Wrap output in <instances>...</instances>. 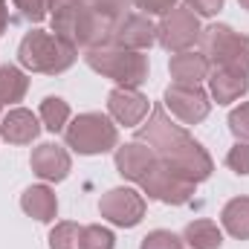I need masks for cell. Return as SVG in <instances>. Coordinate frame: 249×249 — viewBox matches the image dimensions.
I'll use <instances>...</instances> for the list:
<instances>
[{
    "instance_id": "cell-1",
    "label": "cell",
    "mask_w": 249,
    "mask_h": 249,
    "mask_svg": "<svg viewBox=\"0 0 249 249\" xmlns=\"http://www.w3.org/2000/svg\"><path fill=\"white\" fill-rule=\"evenodd\" d=\"M136 139L145 142L157 154V160L174 165L177 171H183L194 183L209 180L214 171L209 151L194 136H188V130L174 122L165 107H151L148 119L136 127Z\"/></svg>"
},
{
    "instance_id": "cell-2",
    "label": "cell",
    "mask_w": 249,
    "mask_h": 249,
    "mask_svg": "<svg viewBox=\"0 0 249 249\" xmlns=\"http://www.w3.org/2000/svg\"><path fill=\"white\" fill-rule=\"evenodd\" d=\"M50 23H53V35H58L70 47L96 50L113 41L116 20L84 0H50Z\"/></svg>"
},
{
    "instance_id": "cell-3",
    "label": "cell",
    "mask_w": 249,
    "mask_h": 249,
    "mask_svg": "<svg viewBox=\"0 0 249 249\" xmlns=\"http://www.w3.org/2000/svg\"><path fill=\"white\" fill-rule=\"evenodd\" d=\"M78 58V50L70 47L53 32L44 29H32L23 35L20 47H18V61L29 72H44V75H58L64 70H70Z\"/></svg>"
},
{
    "instance_id": "cell-4",
    "label": "cell",
    "mask_w": 249,
    "mask_h": 249,
    "mask_svg": "<svg viewBox=\"0 0 249 249\" xmlns=\"http://www.w3.org/2000/svg\"><path fill=\"white\" fill-rule=\"evenodd\" d=\"M84 61L93 72L116 81L119 87H139L148 78V55L122 50V47H96V50H84Z\"/></svg>"
},
{
    "instance_id": "cell-5",
    "label": "cell",
    "mask_w": 249,
    "mask_h": 249,
    "mask_svg": "<svg viewBox=\"0 0 249 249\" xmlns=\"http://www.w3.org/2000/svg\"><path fill=\"white\" fill-rule=\"evenodd\" d=\"M200 53L212 70L223 67L249 75V38L226 23H212L200 29Z\"/></svg>"
},
{
    "instance_id": "cell-6",
    "label": "cell",
    "mask_w": 249,
    "mask_h": 249,
    "mask_svg": "<svg viewBox=\"0 0 249 249\" xmlns=\"http://www.w3.org/2000/svg\"><path fill=\"white\" fill-rule=\"evenodd\" d=\"M64 139L67 148L84 154V157H96V154H107L113 148H119V130L110 116L105 113H81L64 127Z\"/></svg>"
},
{
    "instance_id": "cell-7",
    "label": "cell",
    "mask_w": 249,
    "mask_h": 249,
    "mask_svg": "<svg viewBox=\"0 0 249 249\" xmlns=\"http://www.w3.org/2000/svg\"><path fill=\"white\" fill-rule=\"evenodd\" d=\"M139 188H142L151 200H160V203H165V206H186L188 200L194 197L197 183H194L191 177H186L183 171H177L174 165L157 160V162L148 168V174L139 180Z\"/></svg>"
},
{
    "instance_id": "cell-8",
    "label": "cell",
    "mask_w": 249,
    "mask_h": 249,
    "mask_svg": "<svg viewBox=\"0 0 249 249\" xmlns=\"http://www.w3.org/2000/svg\"><path fill=\"white\" fill-rule=\"evenodd\" d=\"M194 41H200V20L186 6H174L157 23V44L168 53H186Z\"/></svg>"
},
{
    "instance_id": "cell-9",
    "label": "cell",
    "mask_w": 249,
    "mask_h": 249,
    "mask_svg": "<svg viewBox=\"0 0 249 249\" xmlns=\"http://www.w3.org/2000/svg\"><path fill=\"white\" fill-rule=\"evenodd\" d=\"M99 212L105 220H110L113 226L130 229L145 217V197L136 188H110L107 194H102L99 200Z\"/></svg>"
},
{
    "instance_id": "cell-10",
    "label": "cell",
    "mask_w": 249,
    "mask_h": 249,
    "mask_svg": "<svg viewBox=\"0 0 249 249\" xmlns=\"http://www.w3.org/2000/svg\"><path fill=\"white\" fill-rule=\"evenodd\" d=\"M165 110H171V116L183 124H197L209 116L212 102L200 84H171L165 90Z\"/></svg>"
},
{
    "instance_id": "cell-11",
    "label": "cell",
    "mask_w": 249,
    "mask_h": 249,
    "mask_svg": "<svg viewBox=\"0 0 249 249\" xmlns=\"http://www.w3.org/2000/svg\"><path fill=\"white\" fill-rule=\"evenodd\" d=\"M113 47L142 53L148 47L157 44V26L148 20V15H136V12H124L122 18L113 23Z\"/></svg>"
},
{
    "instance_id": "cell-12",
    "label": "cell",
    "mask_w": 249,
    "mask_h": 249,
    "mask_svg": "<svg viewBox=\"0 0 249 249\" xmlns=\"http://www.w3.org/2000/svg\"><path fill=\"white\" fill-rule=\"evenodd\" d=\"M107 113L116 124L124 127H139L145 122V116L151 113V105H148V96H142L139 90L133 87H116L110 96H107Z\"/></svg>"
},
{
    "instance_id": "cell-13",
    "label": "cell",
    "mask_w": 249,
    "mask_h": 249,
    "mask_svg": "<svg viewBox=\"0 0 249 249\" xmlns=\"http://www.w3.org/2000/svg\"><path fill=\"white\" fill-rule=\"evenodd\" d=\"M32 171L41 177V180H47V183H61L64 177L70 174V168H72V162H70V154L64 151L61 145H55V142H44V145H38L35 151H32Z\"/></svg>"
},
{
    "instance_id": "cell-14",
    "label": "cell",
    "mask_w": 249,
    "mask_h": 249,
    "mask_svg": "<svg viewBox=\"0 0 249 249\" xmlns=\"http://www.w3.org/2000/svg\"><path fill=\"white\" fill-rule=\"evenodd\" d=\"M154 162H157V154L145 142H139V139L116 148V171L122 174L124 180H130V183H139Z\"/></svg>"
},
{
    "instance_id": "cell-15",
    "label": "cell",
    "mask_w": 249,
    "mask_h": 249,
    "mask_svg": "<svg viewBox=\"0 0 249 249\" xmlns=\"http://www.w3.org/2000/svg\"><path fill=\"white\" fill-rule=\"evenodd\" d=\"M247 90H249V75L238 72V70L214 67V70L209 72V96H212L217 105H232V102H238Z\"/></svg>"
},
{
    "instance_id": "cell-16",
    "label": "cell",
    "mask_w": 249,
    "mask_h": 249,
    "mask_svg": "<svg viewBox=\"0 0 249 249\" xmlns=\"http://www.w3.org/2000/svg\"><path fill=\"white\" fill-rule=\"evenodd\" d=\"M38 133H41V124L35 113L26 107H15L0 119V136L12 145H29L32 139H38Z\"/></svg>"
},
{
    "instance_id": "cell-17",
    "label": "cell",
    "mask_w": 249,
    "mask_h": 249,
    "mask_svg": "<svg viewBox=\"0 0 249 249\" xmlns=\"http://www.w3.org/2000/svg\"><path fill=\"white\" fill-rule=\"evenodd\" d=\"M168 72H171L174 84H200V81L209 78L212 67L203 58V53L186 50V53H174V58L168 64Z\"/></svg>"
},
{
    "instance_id": "cell-18",
    "label": "cell",
    "mask_w": 249,
    "mask_h": 249,
    "mask_svg": "<svg viewBox=\"0 0 249 249\" xmlns=\"http://www.w3.org/2000/svg\"><path fill=\"white\" fill-rule=\"evenodd\" d=\"M20 209L35 217L38 223H50L55 220L58 214V200H55V191L50 186H29L20 194Z\"/></svg>"
},
{
    "instance_id": "cell-19",
    "label": "cell",
    "mask_w": 249,
    "mask_h": 249,
    "mask_svg": "<svg viewBox=\"0 0 249 249\" xmlns=\"http://www.w3.org/2000/svg\"><path fill=\"white\" fill-rule=\"evenodd\" d=\"M220 223L223 229L238 238V241H249V197H235L223 206L220 212Z\"/></svg>"
},
{
    "instance_id": "cell-20",
    "label": "cell",
    "mask_w": 249,
    "mask_h": 249,
    "mask_svg": "<svg viewBox=\"0 0 249 249\" xmlns=\"http://www.w3.org/2000/svg\"><path fill=\"white\" fill-rule=\"evenodd\" d=\"M29 90V78L20 67H12V64H3L0 67V105H15L26 96Z\"/></svg>"
},
{
    "instance_id": "cell-21",
    "label": "cell",
    "mask_w": 249,
    "mask_h": 249,
    "mask_svg": "<svg viewBox=\"0 0 249 249\" xmlns=\"http://www.w3.org/2000/svg\"><path fill=\"white\" fill-rule=\"evenodd\" d=\"M183 241L191 249H220L223 232L217 229L214 220H191L183 232Z\"/></svg>"
},
{
    "instance_id": "cell-22",
    "label": "cell",
    "mask_w": 249,
    "mask_h": 249,
    "mask_svg": "<svg viewBox=\"0 0 249 249\" xmlns=\"http://www.w3.org/2000/svg\"><path fill=\"white\" fill-rule=\"evenodd\" d=\"M41 122H44V127L47 130H53V133H58V130H64L67 124H70V105L64 102V99H58V96H47L44 102H41Z\"/></svg>"
},
{
    "instance_id": "cell-23",
    "label": "cell",
    "mask_w": 249,
    "mask_h": 249,
    "mask_svg": "<svg viewBox=\"0 0 249 249\" xmlns=\"http://www.w3.org/2000/svg\"><path fill=\"white\" fill-rule=\"evenodd\" d=\"M50 249H81V226L78 223H55L50 232Z\"/></svg>"
},
{
    "instance_id": "cell-24",
    "label": "cell",
    "mask_w": 249,
    "mask_h": 249,
    "mask_svg": "<svg viewBox=\"0 0 249 249\" xmlns=\"http://www.w3.org/2000/svg\"><path fill=\"white\" fill-rule=\"evenodd\" d=\"M116 238L110 229L93 223V226H81V249H113Z\"/></svg>"
},
{
    "instance_id": "cell-25",
    "label": "cell",
    "mask_w": 249,
    "mask_h": 249,
    "mask_svg": "<svg viewBox=\"0 0 249 249\" xmlns=\"http://www.w3.org/2000/svg\"><path fill=\"white\" fill-rule=\"evenodd\" d=\"M139 249H183V241L168 229H154V232H148L142 238Z\"/></svg>"
},
{
    "instance_id": "cell-26",
    "label": "cell",
    "mask_w": 249,
    "mask_h": 249,
    "mask_svg": "<svg viewBox=\"0 0 249 249\" xmlns=\"http://www.w3.org/2000/svg\"><path fill=\"white\" fill-rule=\"evenodd\" d=\"M12 3L20 12V18L29 23H41L50 15V0H12Z\"/></svg>"
},
{
    "instance_id": "cell-27",
    "label": "cell",
    "mask_w": 249,
    "mask_h": 249,
    "mask_svg": "<svg viewBox=\"0 0 249 249\" xmlns=\"http://www.w3.org/2000/svg\"><path fill=\"white\" fill-rule=\"evenodd\" d=\"M229 130L238 136V142H249V102L229 113Z\"/></svg>"
},
{
    "instance_id": "cell-28",
    "label": "cell",
    "mask_w": 249,
    "mask_h": 249,
    "mask_svg": "<svg viewBox=\"0 0 249 249\" xmlns=\"http://www.w3.org/2000/svg\"><path fill=\"white\" fill-rule=\"evenodd\" d=\"M226 165H229L235 174H249V142H238L235 148H229Z\"/></svg>"
},
{
    "instance_id": "cell-29",
    "label": "cell",
    "mask_w": 249,
    "mask_h": 249,
    "mask_svg": "<svg viewBox=\"0 0 249 249\" xmlns=\"http://www.w3.org/2000/svg\"><path fill=\"white\" fill-rule=\"evenodd\" d=\"M84 3H90L93 9H99V12H105L107 18L119 20L124 12L130 9V3H133V0H84Z\"/></svg>"
},
{
    "instance_id": "cell-30",
    "label": "cell",
    "mask_w": 249,
    "mask_h": 249,
    "mask_svg": "<svg viewBox=\"0 0 249 249\" xmlns=\"http://www.w3.org/2000/svg\"><path fill=\"white\" fill-rule=\"evenodd\" d=\"M186 9H191L197 18H214L223 9V0H186Z\"/></svg>"
},
{
    "instance_id": "cell-31",
    "label": "cell",
    "mask_w": 249,
    "mask_h": 249,
    "mask_svg": "<svg viewBox=\"0 0 249 249\" xmlns=\"http://www.w3.org/2000/svg\"><path fill=\"white\" fill-rule=\"evenodd\" d=\"M136 9H142V15H168L177 0H133Z\"/></svg>"
},
{
    "instance_id": "cell-32",
    "label": "cell",
    "mask_w": 249,
    "mask_h": 249,
    "mask_svg": "<svg viewBox=\"0 0 249 249\" xmlns=\"http://www.w3.org/2000/svg\"><path fill=\"white\" fill-rule=\"evenodd\" d=\"M9 26V9H6V0H0V35L6 32Z\"/></svg>"
},
{
    "instance_id": "cell-33",
    "label": "cell",
    "mask_w": 249,
    "mask_h": 249,
    "mask_svg": "<svg viewBox=\"0 0 249 249\" xmlns=\"http://www.w3.org/2000/svg\"><path fill=\"white\" fill-rule=\"evenodd\" d=\"M238 3H241V6H244V9L249 12V0H238Z\"/></svg>"
},
{
    "instance_id": "cell-34",
    "label": "cell",
    "mask_w": 249,
    "mask_h": 249,
    "mask_svg": "<svg viewBox=\"0 0 249 249\" xmlns=\"http://www.w3.org/2000/svg\"><path fill=\"white\" fill-rule=\"evenodd\" d=\"M0 119H3V105H0Z\"/></svg>"
}]
</instances>
